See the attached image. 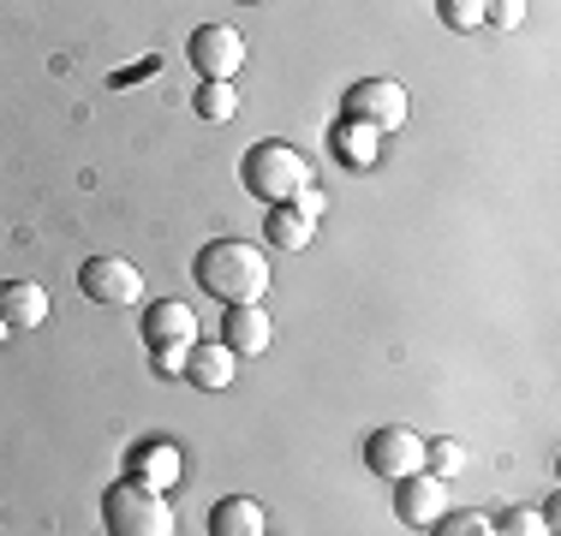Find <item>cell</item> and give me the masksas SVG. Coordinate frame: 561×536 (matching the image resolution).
Masks as SVG:
<instances>
[{
  "mask_svg": "<svg viewBox=\"0 0 561 536\" xmlns=\"http://www.w3.org/2000/svg\"><path fill=\"white\" fill-rule=\"evenodd\" d=\"M192 275H197V287L221 304H257L263 292H270V257H263L257 245H245V238H209V245L197 250Z\"/></svg>",
  "mask_w": 561,
  "mask_h": 536,
  "instance_id": "obj_1",
  "label": "cell"
},
{
  "mask_svg": "<svg viewBox=\"0 0 561 536\" xmlns=\"http://www.w3.org/2000/svg\"><path fill=\"white\" fill-rule=\"evenodd\" d=\"M239 179H245V191L263 197V203H293L299 185H311V161L293 150V143L263 138L245 150V161H239Z\"/></svg>",
  "mask_w": 561,
  "mask_h": 536,
  "instance_id": "obj_2",
  "label": "cell"
},
{
  "mask_svg": "<svg viewBox=\"0 0 561 536\" xmlns=\"http://www.w3.org/2000/svg\"><path fill=\"white\" fill-rule=\"evenodd\" d=\"M102 525L114 536H168L173 506L162 501V489H150V482H114V489L102 494Z\"/></svg>",
  "mask_w": 561,
  "mask_h": 536,
  "instance_id": "obj_3",
  "label": "cell"
},
{
  "mask_svg": "<svg viewBox=\"0 0 561 536\" xmlns=\"http://www.w3.org/2000/svg\"><path fill=\"white\" fill-rule=\"evenodd\" d=\"M341 107H346V119H358V126H377L382 138L407 126V90H400L394 78H365V84H353Z\"/></svg>",
  "mask_w": 561,
  "mask_h": 536,
  "instance_id": "obj_4",
  "label": "cell"
},
{
  "mask_svg": "<svg viewBox=\"0 0 561 536\" xmlns=\"http://www.w3.org/2000/svg\"><path fill=\"white\" fill-rule=\"evenodd\" d=\"M185 54H192L197 78H239V66H245V36L227 31V24H197Z\"/></svg>",
  "mask_w": 561,
  "mask_h": 536,
  "instance_id": "obj_5",
  "label": "cell"
},
{
  "mask_svg": "<svg viewBox=\"0 0 561 536\" xmlns=\"http://www.w3.org/2000/svg\"><path fill=\"white\" fill-rule=\"evenodd\" d=\"M443 506H448V482L443 477H431V471L394 477V518L407 531H431L436 518H443Z\"/></svg>",
  "mask_w": 561,
  "mask_h": 536,
  "instance_id": "obj_6",
  "label": "cell"
},
{
  "mask_svg": "<svg viewBox=\"0 0 561 536\" xmlns=\"http://www.w3.org/2000/svg\"><path fill=\"white\" fill-rule=\"evenodd\" d=\"M78 287L96 304H144V275L126 257H90L78 268Z\"/></svg>",
  "mask_w": 561,
  "mask_h": 536,
  "instance_id": "obj_7",
  "label": "cell"
},
{
  "mask_svg": "<svg viewBox=\"0 0 561 536\" xmlns=\"http://www.w3.org/2000/svg\"><path fill=\"white\" fill-rule=\"evenodd\" d=\"M365 465L377 477H407V471H424V435L407 423H389L365 441Z\"/></svg>",
  "mask_w": 561,
  "mask_h": 536,
  "instance_id": "obj_8",
  "label": "cell"
},
{
  "mask_svg": "<svg viewBox=\"0 0 561 536\" xmlns=\"http://www.w3.org/2000/svg\"><path fill=\"white\" fill-rule=\"evenodd\" d=\"M239 375V352L227 340H192V352H185V382L204 387V394H221V387H233Z\"/></svg>",
  "mask_w": 561,
  "mask_h": 536,
  "instance_id": "obj_9",
  "label": "cell"
},
{
  "mask_svg": "<svg viewBox=\"0 0 561 536\" xmlns=\"http://www.w3.org/2000/svg\"><path fill=\"white\" fill-rule=\"evenodd\" d=\"M221 340L233 346L239 358H257V352H270V340H275V322H270V311H263V299H257V304H227Z\"/></svg>",
  "mask_w": 561,
  "mask_h": 536,
  "instance_id": "obj_10",
  "label": "cell"
},
{
  "mask_svg": "<svg viewBox=\"0 0 561 536\" xmlns=\"http://www.w3.org/2000/svg\"><path fill=\"white\" fill-rule=\"evenodd\" d=\"M197 340V311L180 299H156L150 311H144V346H192Z\"/></svg>",
  "mask_w": 561,
  "mask_h": 536,
  "instance_id": "obj_11",
  "label": "cell"
},
{
  "mask_svg": "<svg viewBox=\"0 0 561 536\" xmlns=\"http://www.w3.org/2000/svg\"><path fill=\"white\" fill-rule=\"evenodd\" d=\"M0 316H7L12 334H31L48 322V287L36 280H0Z\"/></svg>",
  "mask_w": 561,
  "mask_h": 536,
  "instance_id": "obj_12",
  "label": "cell"
},
{
  "mask_svg": "<svg viewBox=\"0 0 561 536\" xmlns=\"http://www.w3.org/2000/svg\"><path fill=\"white\" fill-rule=\"evenodd\" d=\"M209 531L216 536H263L270 531V513L257 501H245V494H227V501H216V513H209Z\"/></svg>",
  "mask_w": 561,
  "mask_h": 536,
  "instance_id": "obj_13",
  "label": "cell"
},
{
  "mask_svg": "<svg viewBox=\"0 0 561 536\" xmlns=\"http://www.w3.org/2000/svg\"><path fill=\"white\" fill-rule=\"evenodd\" d=\"M131 471H138V482H150V489H173V482H180V453H173L168 441H144V447L131 453Z\"/></svg>",
  "mask_w": 561,
  "mask_h": 536,
  "instance_id": "obj_14",
  "label": "cell"
},
{
  "mask_svg": "<svg viewBox=\"0 0 561 536\" xmlns=\"http://www.w3.org/2000/svg\"><path fill=\"white\" fill-rule=\"evenodd\" d=\"M317 233V221H305L293 203H270V245L275 250H305Z\"/></svg>",
  "mask_w": 561,
  "mask_h": 536,
  "instance_id": "obj_15",
  "label": "cell"
},
{
  "mask_svg": "<svg viewBox=\"0 0 561 536\" xmlns=\"http://www.w3.org/2000/svg\"><path fill=\"white\" fill-rule=\"evenodd\" d=\"M197 114H204L209 126L233 119V114H239V90H233V78H204V84H197Z\"/></svg>",
  "mask_w": 561,
  "mask_h": 536,
  "instance_id": "obj_16",
  "label": "cell"
},
{
  "mask_svg": "<svg viewBox=\"0 0 561 536\" xmlns=\"http://www.w3.org/2000/svg\"><path fill=\"white\" fill-rule=\"evenodd\" d=\"M335 143H341V155L353 161V167H370V161H377L382 131H377V126H358V119H346V126L335 131Z\"/></svg>",
  "mask_w": 561,
  "mask_h": 536,
  "instance_id": "obj_17",
  "label": "cell"
},
{
  "mask_svg": "<svg viewBox=\"0 0 561 536\" xmlns=\"http://www.w3.org/2000/svg\"><path fill=\"white\" fill-rule=\"evenodd\" d=\"M424 471L454 482V477L466 471V447H460V441H424Z\"/></svg>",
  "mask_w": 561,
  "mask_h": 536,
  "instance_id": "obj_18",
  "label": "cell"
},
{
  "mask_svg": "<svg viewBox=\"0 0 561 536\" xmlns=\"http://www.w3.org/2000/svg\"><path fill=\"white\" fill-rule=\"evenodd\" d=\"M484 7H490V0H436L443 24H448V31H460V36L484 31Z\"/></svg>",
  "mask_w": 561,
  "mask_h": 536,
  "instance_id": "obj_19",
  "label": "cell"
},
{
  "mask_svg": "<svg viewBox=\"0 0 561 536\" xmlns=\"http://www.w3.org/2000/svg\"><path fill=\"white\" fill-rule=\"evenodd\" d=\"M431 531H443V536H490V531H496V518H484V513H448V506H443V518H436Z\"/></svg>",
  "mask_w": 561,
  "mask_h": 536,
  "instance_id": "obj_20",
  "label": "cell"
},
{
  "mask_svg": "<svg viewBox=\"0 0 561 536\" xmlns=\"http://www.w3.org/2000/svg\"><path fill=\"white\" fill-rule=\"evenodd\" d=\"M484 24H496V31H519V24H526V0H490Z\"/></svg>",
  "mask_w": 561,
  "mask_h": 536,
  "instance_id": "obj_21",
  "label": "cell"
},
{
  "mask_svg": "<svg viewBox=\"0 0 561 536\" xmlns=\"http://www.w3.org/2000/svg\"><path fill=\"white\" fill-rule=\"evenodd\" d=\"M496 531H514V536H543L550 525H543V513H531V506H514V513H507Z\"/></svg>",
  "mask_w": 561,
  "mask_h": 536,
  "instance_id": "obj_22",
  "label": "cell"
},
{
  "mask_svg": "<svg viewBox=\"0 0 561 536\" xmlns=\"http://www.w3.org/2000/svg\"><path fill=\"white\" fill-rule=\"evenodd\" d=\"M293 209H299L305 221H317V214L329 209V191H317V179H311V185H299V197H293Z\"/></svg>",
  "mask_w": 561,
  "mask_h": 536,
  "instance_id": "obj_23",
  "label": "cell"
},
{
  "mask_svg": "<svg viewBox=\"0 0 561 536\" xmlns=\"http://www.w3.org/2000/svg\"><path fill=\"white\" fill-rule=\"evenodd\" d=\"M185 352H192V346H156V370H162V375H185Z\"/></svg>",
  "mask_w": 561,
  "mask_h": 536,
  "instance_id": "obj_24",
  "label": "cell"
},
{
  "mask_svg": "<svg viewBox=\"0 0 561 536\" xmlns=\"http://www.w3.org/2000/svg\"><path fill=\"white\" fill-rule=\"evenodd\" d=\"M12 340V328H7V316H0V346H7Z\"/></svg>",
  "mask_w": 561,
  "mask_h": 536,
  "instance_id": "obj_25",
  "label": "cell"
}]
</instances>
